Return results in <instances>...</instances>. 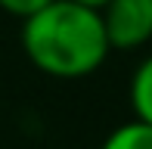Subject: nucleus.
<instances>
[{
	"label": "nucleus",
	"mask_w": 152,
	"mask_h": 149,
	"mask_svg": "<svg viewBox=\"0 0 152 149\" xmlns=\"http://www.w3.org/2000/svg\"><path fill=\"white\" fill-rule=\"evenodd\" d=\"M75 3H81V6H90V9H102V6H106L109 0H75Z\"/></svg>",
	"instance_id": "obj_6"
},
{
	"label": "nucleus",
	"mask_w": 152,
	"mask_h": 149,
	"mask_svg": "<svg viewBox=\"0 0 152 149\" xmlns=\"http://www.w3.org/2000/svg\"><path fill=\"white\" fill-rule=\"evenodd\" d=\"M47 3H53V0H0V6H3L6 12H12V16H19V19L31 16V12H37V9H44Z\"/></svg>",
	"instance_id": "obj_5"
},
{
	"label": "nucleus",
	"mask_w": 152,
	"mask_h": 149,
	"mask_svg": "<svg viewBox=\"0 0 152 149\" xmlns=\"http://www.w3.org/2000/svg\"><path fill=\"white\" fill-rule=\"evenodd\" d=\"M22 50L44 74L84 78L106 62L112 47L99 9L53 0L22 19Z\"/></svg>",
	"instance_id": "obj_1"
},
{
	"label": "nucleus",
	"mask_w": 152,
	"mask_h": 149,
	"mask_svg": "<svg viewBox=\"0 0 152 149\" xmlns=\"http://www.w3.org/2000/svg\"><path fill=\"white\" fill-rule=\"evenodd\" d=\"M102 149H152V124L137 121V118L127 121L106 137Z\"/></svg>",
	"instance_id": "obj_4"
},
{
	"label": "nucleus",
	"mask_w": 152,
	"mask_h": 149,
	"mask_svg": "<svg viewBox=\"0 0 152 149\" xmlns=\"http://www.w3.org/2000/svg\"><path fill=\"white\" fill-rule=\"evenodd\" d=\"M99 16L112 50H137L152 37V0H109Z\"/></svg>",
	"instance_id": "obj_2"
},
{
	"label": "nucleus",
	"mask_w": 152,
	"mask_h": 149,
	"mask_svg": "<svg viewBox=\"0 0 152 149\" xmlns=\"http://www.w3.org/2000/svg\"><path fill=\"white\" fill-rule=\"evenodd\" d=\"M130 103H134L137 121L152 124V56L143 59L130 81Z\"/></svg>",
	"instance_id": "obj_3"
}]
</instances>
